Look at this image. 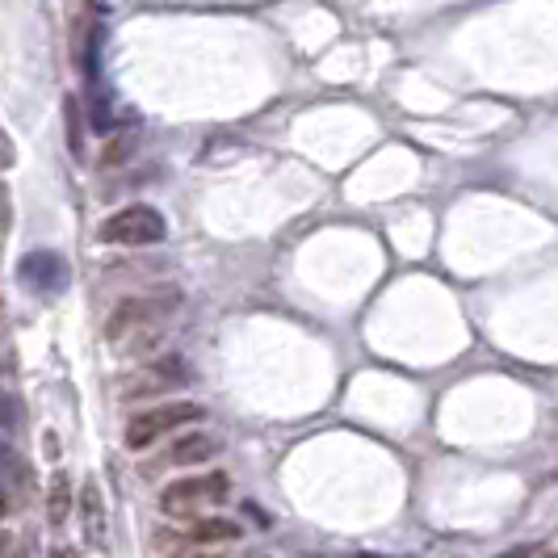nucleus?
Listing matches in <instances>:
<instances>
[{
	"label": "nucleus",
	"mask_w": 558,
	"mask_h": 558,
	"mask_svg": "<svg viewBox=\"0 0 558 558\" xmlns=\"http://www.w3.org/2000/svg\"><path fill=\"white\" fill-rule=\"evenodd\" d=\"M227 475L219 471H210V475H194V478H177V483H168L165 492H160V508H165L168 517H181V512H190L197 504H219L227 500Z\"/></svg>",
	"instance_id": "obj_4"
},
{
	"label": "nucleus",
	"mask_w": 558,
	"mask_h": 558,
	"mask_svg": "<svg viewBox=\"0 0 558 558\" xmlns=\"http://www.w3.org/2000/svg\"><path fill=\"white\" fill-rule=\"evenodd\" d=\"M131 147H135V135H122V140H118V143H110V147H106V156H101V165H106V168L122 165V160L131 156Z\"/></svg>",
	"instance_id": "obj_10"
},
{
	"label": "nucleus",
	"mask_w": 558,
	"mask_h": 558,
	"mask_svg": "<svg viewBox=\"0 0 558 558\" xmlns=\"http://www.w3.org/2000/svg\"><path fill=\"white\" fill-rule=\"evenodd\" d=\"M68 512H72V483L59 471V475L51 478V492H47V517H51V525H63Z\"/></svg>",
	"instance_id": "obj_7"
},
{
	"label": "nucleus",
	"mask_w": 558,
	"mask_h": 558,
	"mask_svg": "<svg viewBox=\"0 0 558 558\" xmlns=\"http://www.w3.org/2000/svg\"><path fill=\"white\" fill-rule=\"evenodd\" d=\"M546 558H558V555H546Z\"/></svg>",
	"instance_id": "obj_16"
},
{
	"label": "nucleus",
	"mask_w": 558,
	"mask_h": 558,
	"mask_svg": "<svg viewBox=\"0 0 558 558\" xmlns=\"http://www.w3.org/2000/svg\"><path fill=\"white\" fill-rule=\"evenodd\" d=\"M215 453H219V441L210 433H181L165 462L168 466H194V462H210Z\"/></svg>",
	"instance_id": "obj_6"
},
{
	"label": "nucleus",
	"mask_w": 558,
	"mask_h": 558,
	"mask_svg": "<svg viewBox=\"0 0 558 558\" xmlns=\"http://www.w3.org/2000/svg\"><path fill=\"white\" fill-rule=\"evenodd\" d=\"M4 550H9V533L0 530V555H4Z\"/></svg>",
	"instance_id": "obj_13"
},
{
	"label": "nucleus",
	"mask_w": 558,
	"mask_h": 558,
	"mask_svg": "<svg viewBox=\"0 0 558 558\" xmlns=\"http://www.w3.org/2000/svg\"><path fill=\"white\" fill-rule=\"evenodd\" d=\"M185 558H219V555H185Z\"/></svg>",
	"instance_id": "obj_15"
},
{
	"label": "nucleus",
	"mask_w": 558,
	"mask_h": 558,
	"mask_svg": "<svg viewBox=\"0 0 558 558\" xmlns=\"http://www.w3.org/2000/svg\"><path fill=\"white\" fill-rule=\"evenodd\" d=\"M9 500H13V496H9V487H4V483H0V517H4V512H9Z\"/></svg>",
	"instance_id": "obj_12"
},
{
	"label": "nucleus",
	"mask_w": 558,
	"mask_h": 558,
	"mask_svg": "<svg viewBox=\"0 0 558 558\" xmlns=\"http://www.w3.org/2000/svg\"><path fill=\"white\" fill-rule=\"evenodd\" d=\"M168 235L165 215L156 206H126L101 223V244H122V248H143V244H160Z\"/></svg>",
	"instance_id": "obj_1"
},
{
	"label": "nucleus",
	"mask_w": 558,
	"mask_h": 558,
	"mask_svg": "<svg viewBox=\"0 0 558 558\" xmlns=\"http://www.w3.org/2000/svg\"><path fill=\"white\" fill-rule=\"evenodd\" d=\"M22 433V403L13 395H0V437H17Z\"/></svg>",
	"instance_id": "obj_9"
},
{
	"label": "nucleus",
	"mask_w": 558,
	"mask_h": 558,
	"mask_svg": "<svg viewBox=\"0 0 558 558\" xmlns=\"http://www.w3.org/2000/svg\"><path fill=\"white\" fill-rule=\"evenodd\" d=\"M13 160H17V147H13V140L0 131V168H13Z\"/></svg>",
	"instance_id": "obj_11"
},
{
	"label": "nucleus",
	"mask_w": 558,
	"mask_h": 558,
	"mask_svg": "<svg viewBox=\"0 0 558 558\" xmlns=\"http://www.w3.org/2000/svg\"><path fill=\"white\" fill-rule=\"evenodd\" d=\"M68 278H72L68 260L51 248H34L17 260V281H22V290L38 294V299H56V294H63V290H68Z\"/></svg>",
	"instance_id": "obj_3"
},
{
	"label": "nucleus",
	"mask_w": 558,
	"mask_h": 558,
	"mask_svg": "<svg viewBox=\"0 0 558 558\" xmlns=\"http://www.w3.org/2000/svg\"><path fill=\"white\" fill-rule=\"evenodd\" d=\"M240 525L235 521H223V517H210V521H194L190 525V537L194 542H235L240 537Z\"/></svg>",
	"instance_id": "obj_8"
},
{
	"label": "nucleus",
	"mask_w": 558,
	"mask_h": 558,
	"mask_svg": "<svg viewBox=\"0 0 558 558\" xmlns=\"http://www.w3.org/2000/svg\"><path fill=\"white\" fill-rule=\"evenodd\" d=\"M81 521H84V542L93 550H106V500H101V487L97 483H84L81 487Z\"/></svg>",
	"instance_id": "obj_5"
},
{
	"label": "nucleus",
	"mask_w": 558,
	"mask_h": 558,
	"mask_svg": "<svg viewBox=\"0 0 558 558\" xmlns=\"http://www.w3.org/2000/svg\"><path fill=\"white\" fill-rule=\"evenodd\" d=\"M51 558H76V555H72V550H63V546H59V550H56V555H51Z\"/></svg>",
	"instance_id": "obj_14"
},
{
	"label": "nucleus",
	"mask_w": 558,
	"mask_h": 558,
	"mask_svg": "<svg viewBox=\"0 0 558 558\" xmlns=\"http://www.w3.org/2000/svg\"><path fill=\"white\" fill-rule=\"evenodd\" d=\"M197 420H202L197 403H160V408H147V412L131 416V424H126V449L156 446L165 433H177V428L197 424Z\"/></svg>",
	"instance_id": "obj_2"
}]
</instances>
